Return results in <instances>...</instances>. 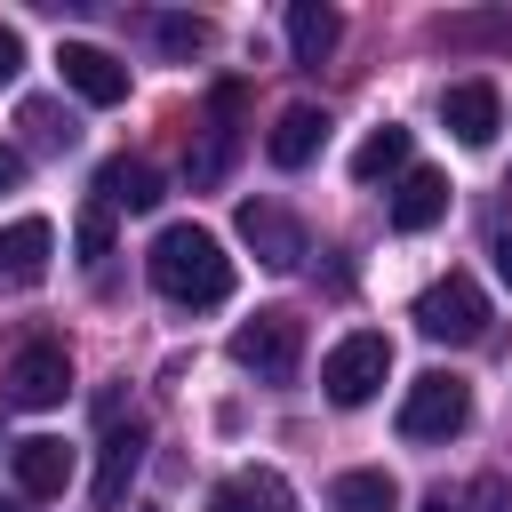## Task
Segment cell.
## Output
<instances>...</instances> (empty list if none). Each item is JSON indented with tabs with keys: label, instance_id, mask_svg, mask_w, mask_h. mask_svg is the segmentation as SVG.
I'll return each mask as SVG.
<instances>
[{
	"label": "cell",
	"instance_id": "obj_1",
	"mask_svg": "<svg viewBox=\"0 0 512 512\" xmlns=\"http://www.w3.org/2000/svg\"><path fill=\"white\" fill-rule=\"evenodd\" d=\"M144 272H152V288H160L168 304H192V312H208V304L232 296V256H224V240H216L208 224H168V232L152 240Z\"/></svg>",
	"mask_w": 512,
	"mask_h": 512
},
{
	"label": "cell",
	"instance_id": "obj_2",
	"mask_svg": "<svg viewBox=\"0 0 512 512\" xmlns=\"http://www.w3.org/2000/svg\"><path fill=\"white\" fill-rule=\"evenodd\" d=\"M384 376H392V336H376V328H352V336L320 360V392H328L336 408H368V400L384 392Z\"/></svg>",
	"mask_w": 512,
	"mask_h": 512
},
{
	"label": "cell",
	"instance_id": "obj_3",
	"mask_svg": "<svg viewBox=\"0 0 512 512\" xmlns=\"http://www.w3.org/2000/svg\"><path fill=\"white\" fill-rule=\"evenodd\" d=\"M416 328H424L432 344H480V336H488V296H480V280H472V272H440V280L416 296Z\"/></svg>",
	"mask_w": 512,
	"mask_h": 512
},
{
	"label": "cell",
	"instance_id": "obj_4",
	"mask_svg": "<svg viewBox=\"0 0 512 512\" xmlns=\"http://www.w3.org/2000/svg\"><path fill=\"white\" fill-rule=\"evenodd\" d=\"M304 360V320L296 312H256L232 328V368H248L256 384H288Z\"/></svg>",
	"mask_w": 512,
	"mask_h": 512
},
{
	"label": "cell",
	"instance_id": "obj_5",
	"mask_svg": "<svg viewBox=\"0 0 512 512\" xmlns=\"http://www.w3.org/2000/svg\"><path fill=\"white\" fill-rule=\"evenodd\" d=\"M464 424H472V384H464V376L432 368V376L408 384V400H400V440H456Z\"/></svg>",
	"mask_w": 512,
	"mask_h": 512
},
{
	"label": "cell",
	"instance_id": "obj_6",
	"mask_svg": "<svg viewBox=\"0 0 512 512\" xmlns=\"http://www.w3.org/2000/svg\"><path fill=\"white\" fill-rule=\"evenodd\" d=\"M56 64H64V88H72L80 104H120V96H128V64H120L112 48H96V40H64Z\"/></svg>",
	"mask_w": 512,
	"mask_h": 512
},
{
	"label": "cell",
	"instance_id": "obj_7",
	"mask_svg": "<svg viewBox=\"0 0 512 512\" xmlns=\"http://www.w3.org/2000/svg\"><path fill=\"white\" fill-rule=\"evenodd\" d=\"M64 392H72L64 344H24V352L8 360V400H16V408H56Z\"/></svg>",
	"mask_w": 512,
	"mask_h": 512
},
{
	"label": "cell",
	"instance_id": "obj_8",
	"mask_svg": "<svg viewBox=\"0 0 512 512\" xmlns=\"http://www.w3.org/2000/svg\"><path fill=\"white\" fill-rule=\"evenodd\" d=\"M440 120H448V136L456 144H496V128H504V96H496V80H456L448 96H440Z\"/></svg>",
	"mask_w": 512,
	"mask_h": 512
},
{
	"label": "cell",
	"instance_id": "obj_9",
	"mask_svg": "<svg viewBox=\"0 0 512 512\" xmlns=\"http://www.w3.org/2000/svg\"><path fill=\"white\" fill-rule=\"evenodd\" d=\"M240 240H248L256 264H272V272H288V264L304 256V232H296L272 200H240Z\"/></svg>",
	"mask_w": 512,
	"mask_h": 512
},
{
	"label": "cell",
	"instance_id": "obj_10",
	"mask_svg": "<svg viewBox=\"0 0 512 512\" xmlns=\"http://www.w3.org/2000/svg\"><path fill=\"white\" fill-rule=\"evenodd\" d=\"M8 464H16V488H24V496H64V480H72V448H64L56 432L16 440V448H8Z\"/></svg>",
	"mask_w": 512,
	"mask_h": 512
},
{
	"label": "cell",
	"instance_id": "obj_11",
	"mask_svg": "<svg viewBox=\"0 0 512 512\" xmlns=\"http://www.w3.org/2000/svg\"><path fill=\"white\" fill-rule=\"evenodd\" d=\"M48 256H56V232H48V216H16V224L0 232V280L32 288V280H48Z\"/></svg>",
	"mask_w": 512,
	"mask_h": 512
},
{
	"label": "cell",
	"instance_id": "obj_12",
	"mask_svg": "<svg viewBox=\"0 0 512 512\" xmlns=\"http://www.w3.org/2000/svg\"><path fill=\"white\" fill-rule=\"evenodd\" d=\"M448 216V176L440 168H408L392 184V232H432Z\"/></svg>",
	"mask_w": 512,
	"mask_h": 512
},
{
	"label": "cell",
	"instance_id": "obj_13",
	"mask_svg": "<svg viewBox=\"0 0 512 512\" xmlns=\"http://www.w3.org/2000/svg\"><path fill=\"white\" fill-rule=\"evenodd\" d=\"M320 144H328V112H320V104H288V112L272 120V136H264L272 168H304Z\"/></svg>",
	"mask_w": 512,
	"mask_h": 512
},
{
	"label": "cell",
	"instance_id": "obj_14",
	"mask_svg": "<svg viewBox=\"0 0 512 512\" xmlns=\"http://www.w3.org/2000/svg\"><path fill=\"white\" fill-rule=\"evenodd\" d=\"M96 200H104V208H128V216H144V208H160V168L120 152V160H104V168H96Z\"/></svg>",
	"mask_w": 512,
	"mask_h": 512
},
{
	"label": "cell",
	"instance_id": "obj_15",
	"mask_svg": "<svg viewBox=\"0 0 512 512\" xmlns=\"http://www.w3.org/2000/svg\"><path fill=\"white\" fill-rule=\"evenodd\" d=\"M136 464H144V424H112L104 448H96V504H120Z\"/></svg>",
	"mask_w": 512,
	"mask_h": 512
},
{
	"label": "cell",
	"instance_id": "obj_16",
	"mask_svg": "<svg viewBox=\"0 0 512 512\" xmlns=\"http://www.w3.org/2000/svg\"><path fill=\"white\" fill-rule=\"evenodd\" d=\"M336 40H344V16H336V8H320V0H296V8H288V56H296V64H328Z\"/></svg>",
	"mask_w": 512,
	"mask_h": 512
},
{
	"label": "cell",
	"instance_id": "obj_17",
	"mask_svg": "<svg viewBox=\"0 0 512 512\" xmlns=\"http://www.w3.org/2000/svg\"><path fill=\"white\" fill-rule=\"evenodd\" d=\"M408 152H416V136H408L400 120H376V128L360 136V152H352V176H360V184H384V176H408Z\"/></svg>",
	"mask_w": 512,
	"mask_h": 512
},
{
	"label": "cell",
	"instance_id": "obj_18",
	"mask_svg": "<svg viewBox=\"0 0 512 512\" xmlns=\"http://www.w3.org/2000/svg\"><path fill=\"white\" fill-rule=\"evenodd\" d=\"M328 512H400V480H392L384 464L336 472V480H328Z\"/></svg>",
	"mask_w": 512,
	"mask_h": 512
},
{
	"label": "cell",
	"instance_id": "obj_19",
	"mask_svg": "<svg viewBox=\"0 0 512 512\" xmlns=\"http://www.w3.org/2000/svg\"><path fill=\"white\" fill-rule=\"evenodd\" d=\"M208 512H288V480L280 472H232L208 488Z\"/></svg>",
	"mask_w": 512,
	"mask_h": 512
},
{
	"label": "cell",
	"instance_id": "obj_20",
	"mask_svg": "<svg viewBox=\"0 0 512 512\" xmlns=\"http://www.w3.org/2000/svg\"><path fill=\"white\" fill-rule=\"evenodd\" d=\"M72 248H80V264H104V256H112V208H104V200H88V208H80Z\"/></svg>",
	"mask_w": 512,
	"mask_h": 512
},
{
	"label": "cell",
	"instance_id": "obj_21",
	"mask_svg": "<svg viewBox=\"0 0 512 512\" xmlns=\"http://www.w3.org/2000/svg\"><path fill=\"white\" fill-rule=\"evenodd\" d=\"M24 128H32V144H56V152L80 136V128H72V112H56V104H40V96L24 104Z\"/></svg>",
	"mask_w": 512,
	"mask_h": 512
},
{
	"label": "cell",
	"instance_id": "obj_22",
	"mask_svg": "<svg viewBox=\"0 0 512 512\" xmlns=\"http://www.w3.org/2000/svg\"><path fill=\"white\" fill-rule=\"evenodd\" d=\"M152 32H160V48H168V56H192V48H208V24H200V16H160Z\"/></svg>",
	"mask_w": 512,
	"mask_h": 512
},
{
	"label": "cell",
	"instance_id": "obj_23",
	"mask_svg": "<svg viewBox=\"0 0 512 512\" xmlns=\"http://www.w3.org/2000/svg\"><path fill=\"white\" fill-rule=\"evenodd\" d=\"M16 72H24V32H16V24H0V88H8Z\"/></svg>",
	"mask_w": 512,
	"mask_h": 512
},
{
	"label": "cell",
	"instance_id": "obj_24",
	"mask_svg": "<svg viewBox=\"0 0 512 512\" xmlns=\"http://www.w3.org/2000/svg\"><path fill=\"white\" fill-rule=\"evenodd\" d=\"M16 184H24V152H16V144H0V192H16Z\"/></svg>",
	"mask_w": 512,
	"mask_h": 512
},
{
	"label": "cell",
	"instance_id": "obj_25",
	"mask_svg": "<svg viewBox=\"0 0 512 512\" xmlns=\"http://www.w3.org/2000/svg\"><path fill=\"white\" fill-rule=\"evenodd\" d=\"M424 512H464V504H456L448 488H432V496H424Z\"/></svg>",
	"mask_w": 512,
	"mask_h": 512
},
{
	"label": "cell",
	"instance_id": "obj_26",
	"mask_svg": "<svg viewBox=\"0 0 512 512\" xmlns=\"http://www.w3.org/2000/svg\"><path fill=\"white\" fill-rule=\"evenodd\" d=\"M496 272H504V288H512V232L496 240Z\"/></svg>",
	"mask_w": 512,
	"mask_h": 512
},
{
	"label": "cell",
	"instance_id": "obj_27",
	"mask_svg": "<svg viewBox=\"0 0 512 512\" xmlns=\"http://www.w3.org/2000/svg\"><path fill=\"white\" fill-rule=\"evenodd\" d=\"M0 512H16V504H8V496H0Z\"/></svg>",
	"mask_w": 512,
	"mask_h": 512
}]
</instances>
